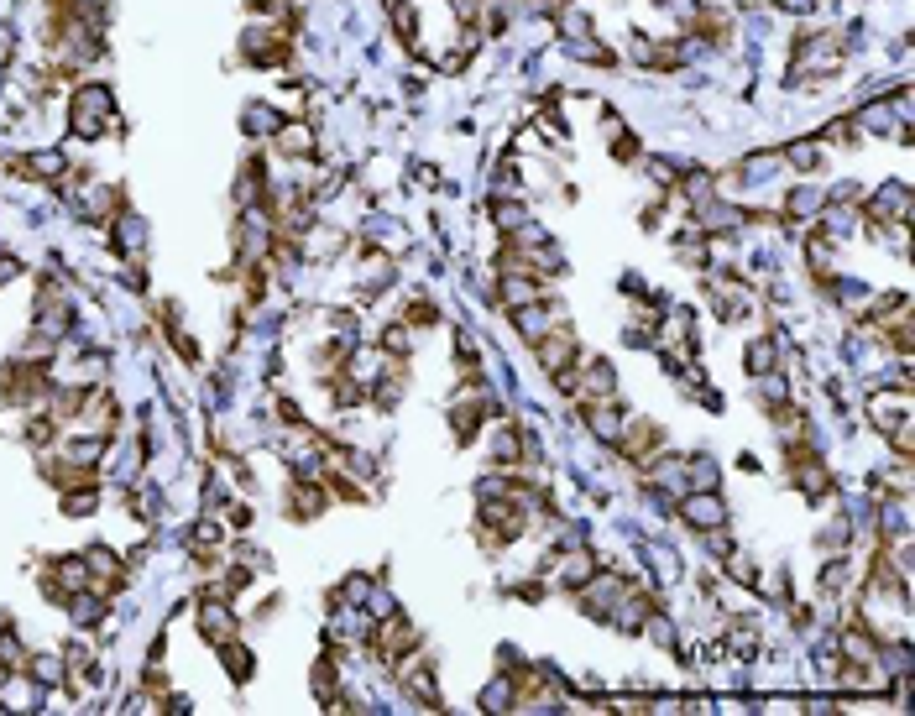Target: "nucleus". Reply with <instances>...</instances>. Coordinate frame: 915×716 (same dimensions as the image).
<instances>
[{
  "label": "nucleus",
  "instance_id": "f257e3e1",
  "mask_svg": "<svg viewBox=\"0 0 915 716\" xmlns=\"http://www.w3.org/2000/svg\"><path fill=\"white\" fill-rule=\"evenodd\" d=\"M680 518L706 534V528H722V523H727V507H722L717 497H691V502H680Z\"/></svg>",
  "mask_w": 915,
  "mask_h": 716
}]
</instances>
